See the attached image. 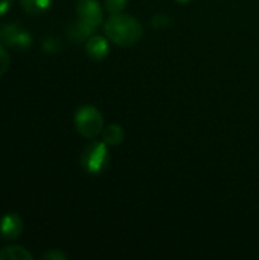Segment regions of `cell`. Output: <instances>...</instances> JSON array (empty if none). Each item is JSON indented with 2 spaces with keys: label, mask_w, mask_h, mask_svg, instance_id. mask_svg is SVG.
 <instances>
[{
  "label": "cell",
  "mask_w": 259,
  "mask_h": 260,
  "mask_svg": "<svg viewBox=\"0 0 259 260\" xmlns=\"http://www.w3.org/2000/svg\"><path fill=\"white\" fill-rule=\"evenodd\" d=\"M105 37L118 46H133L143 35L142 24L128 14H111L104 24Z\"/></svg>",
  "instance_id": "6da1fadb"
},
{
  "label": "cell",
  "mask_w": 259,
  "mask_h": 260,
  "mask_svg": "<svg viewBox=\"0 0 259 260\" xmlns=\"http://www.w3.org/2000/svg\"><path fill=\"white\" fill-rule=\"evenodd\" d=\"M110 163V152L107 143L102 142H92L85 146L81 154V166L85 172L92 175H101Z\"/></svg>",
  "instance_id": "7a4b0ae2"
},
{
  "label": "cell",
  "mask_w": 259,
  "mask_h": 260,
  "mask_svg": "<svg viewBox=\"0 0 259 260\" xmlns=\"http://www.w3.org/2000/svg\"><path fill=\"white\" fill-rule=\"evenodd\" d=\"M75 128L76 131L87 137V139H95L99 134H102L104 129V117L101 111L92 105H84L75 113Z\"/></svg>",
  "instance_id": "3957f363"
},
{
  "label": "cell",
  "mask_w": 259,
  "mask_h": 260,
  "mask_svg": "<svg viewBox=\"0 0 259 260\" xmlns=\"http://www.w3.org/2000/svg\"><path fill=\"white\" fill-rule=\"evenodd\" d=\"M0 44L24 50L32 44V37L17 23H8L0 27Z\"/></svg>",
  "instance_id": "277c9868"
},
{
  "label": "cell",
  "mask_w": 259,
  "mask_h": 260,
  "mask_svg": "<svg viewBox=\"0 0 259 260\" xmlns=\"http://www.w3.org/2000/svg\"><path fill=\"white\" fill-rule=\"evenodd\" d=\"M76 17L82 23L96 29L102 21V9L96 0H79L76 5Z\"/></svg>",
  "instance_id": "5b68a950"
},
{
  "label": "cell",
  "mask_w": 259,
  "mask_h": 260,
  "mask_svg": "<svg viewBox=\"0 0 259 260\" xmlns=\"http://www.w3.org/2000/svg\"><path fill=\"white\" fill-rule=\"evenodd\" d=\"M23 232L21 218L15 213L5 215L0 219V238L2 239H17Z\"/></svg>",
  "instance_id": "8992f818"
},
{
  "label": "cell",
  "mask_w": 259,
  "mask_h": 260,
  "mask_svg": "<svg viewBox=\"0 0 259 260\" xmlns=\"http://www.w3.org/2000/svg\"><path fill=\"white\" fill-rule=\"evenodd\" d=\"M108 50H110V44H108V38H105V37L92 35L85 43V52L92 59L101 61V59L107 58Z\"/></svg>",
  "instance_id": "52a82bcc"
},
{
  "label": "cell",
  "mask_w": 259,
  "mask_h": 260,
  "mask_svg": "<svg viewBox=\"0 0 259 260\" xmlns=\"http://www.w3.org/2000/svg\"><path fill=\"white\" fill-rule=\"evenodd\" d=\"M125 139V133L121 125L111 123L102 129V140L110 146H119Z\"/></svg>",
  "instance_id": "ba28073f"
},
{
  "label": "cell",
  "mask_w": 259,
  "mask_h": 260,
  "mask_svg": "<svg viewBox=\"0 0 259 260\" xmlns=\"http://www.w3.org/2000/svg\"><path fill=\"white\" fill-rule=\"evenodd\" d=\"M93 30H95L93 27H90L89 24H85V23H82L81 20L76 18V21L70 24L67 34H69V38L72 41H84V40L87 41L92 37Z\"/></svg>",
  "instance_id": "9c48e42d"
},
{
  "label": "cell",
  "mask_w": 259,
  "mask_h": 260,
  "mask_svg": "<svg viewBox=\"0 0 259 260\" xmlns=\"http://www.w3.org/2000/svg\"><path fill=\"white\" fill-rule=\"evenodd\" d=\"M32 254L23 247H5L0 250V260H31Z\"/></svg>",
  "instance_id": "30bf717a"
},
{
  "label": "cell",
  "mask_w": 259,
  "mask_h": 260,
  "mask_svg": "<svg viewBox=\"0 0 259 260\" xmlns=\"http://www.w3.org/2000/svg\"><path fill=\"white\" fill-rule=\"evenodd\" d=\"M20 5L27 14L40 15L50 8L52 0H20Z\"/></svg>",
  "instance_id": "8fae6325"
},
{
  "label": "cell",
  "mask_w": 259,
  "mask_h": 260,
  "mask_svg": "<svg viewBox=\"0 0 259 260\" xmlns=\"http://www.w3.org/2000/svg\"><path fill=\"white\" fill-rule=\"evenodd\" d=\"M128 0H105V8L110 14H121L125 6H127Z\"/></svg>",
  "instance_id": "7c38bea8"
},
{
  "label": "cell",
  "mask_w": 259,
  "mask_h": 260,
  "mask_svg": "<svg viewBox=\"0 0 259 260\" xmlns=\"http://www.w3.org/2000/svg\"><path fill=\"white\" fill-rule=\"evenodd\" d=\"M8 67H9V55L5 50V46L0 44V76L5 75V72L8 70Z\"/></svg>",
  "instance_id": "4fadbf2b"
},
{
  "label": "cell",
  "mask_w": 259,
  "mask_h": 260,
  "mask_svg": "<svg viewBox=\"0 0 259 260\" xmlns=\"http://www.w3.org/2000/svg\"><path fill=\"white\" fill-rule=\"evenodd\" d=\"M41 259L43 260H66L67 259V256H66L64 253H61V251H56V250H53V251H49V253L43 254V256H41Z\"/></svg>",
  "instance_id": "5bb4252c"
},
{
  "label": "cell",
  "mask_w": 259,
  "mask_h": 260,
  "mask_svg": "<svg viewBox=\"0 0 259 260\" xmlns=\"http://www.w3.org/2000/svg\"><path fill=\"white\" fill-rule=\"evenodd\" d=\"M53 41H55V40H50V38H49V40H46V41L43 43V49H44L47 53H53V52L58 50V44H55Z\"/></svg>",
  "instance_id": "9a60e30c"
},
{
  "label": "cell",
  "mask_w": 259,
  "mask_h": 260,
  "mask_svg": "<svg viewBox=\"0 0 259 260\" xmlns=\"http://www.w3.org/2000/svg\"><path fill=\"white\" fill-rule=\"evenodd\" d=\"M153 20H159V24H156L154 27H165V26H168L169 24V18H168V15H163V14H157V15H154V18Z\"/></svg>",
  "instance_id": "2e32d148"
},
{
  "label": "cell",
  "mask_w": 259,
  "mask_h": 260,
  "mask_svg": "<svg viewBox=\"0 0 259 260\" xmlns=\"http://www.w3.org/2000/svg\"><path fill=\"white\" fill-rule=\"evenodd\" d=\"M12 0H0V17L5 15L9 9H11Z\"/></svg>",
  "instance_id": "e0dca14e"
},
{
  "label": "cell",
  "mask_w": 259,
  "mask_h": 260,
  "mask_svg": "<svg viewBox=\"0 0 259 260\" xmlns=\"http://www.w3.org/2000/svg\"><path fill=\"white\" fill-rule=\"evenodd\" d=\"M174 2H177L179 5H186V3H189L191 0H174Z\"/></svg>",
  "instance_id": "ac0fdd59"
}]
</instances>
